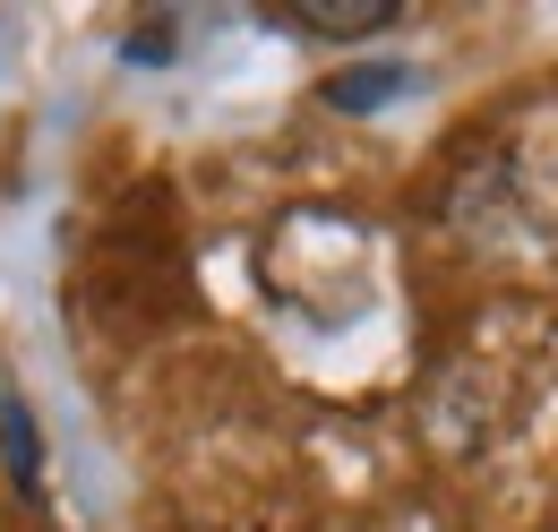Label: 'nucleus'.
<instances>
[{"label":"nucleus","instance_id":"1","mask_svg":"<svg viewBox=\"0 0 558 532\" xmlns=\"http://www.w3.org/2000/svg\"><path fill=\"white\" fill-rule=\"evenodd\" d=\"M283 26H292V35H318V44H361V35H387L396 9H387V0H361V9H344V0H310V9H283Z\"/></svg>","mask_w":558,"mask_h":532},{"label":"nucleus","instance_id":"2","mask_svg":"<svg viewBox=\"0 0 558 532\" xmlns=\"http://www.w3.org/2000/svg\"><path fill=\"white\" fill-rule=\"evenodd\" d=\"M0 447H9V472H17V489L35 498V489H44V447H35V412H26L17 396L0 403Z\"/></svg>","mask_w":558,"mask_h":532},{"label":"nucleus","instance_id":"3","mask_svg":"<svg viewBox=\"0 0 558 532\" xmlns=\"http://www.w3.org/2000/svg\"><path fill=\"white\" fill-rule=\"evenodd\" d=\"M396 86H404V77H396V69H387V77H336V86H327V95H336V104H378V95H396Z\"/></svg>","mask_w":558,"mask_h":532}]
</instances>
